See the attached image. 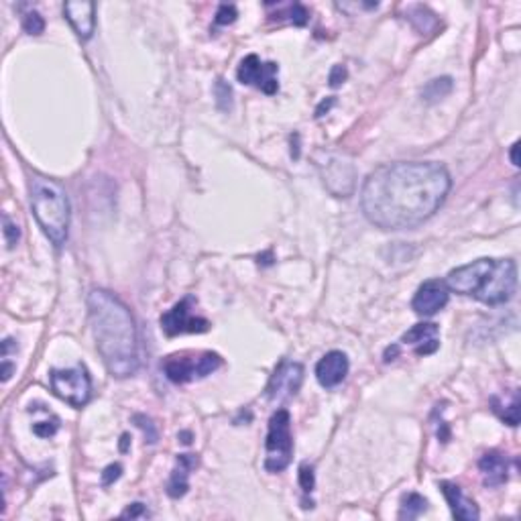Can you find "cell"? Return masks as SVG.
<instances>
[{"label": "cell", "instance_id": "cell-3", "mask_svg": "<svg viewBox=\"0 0 521 521\" xmlns=\"http://www.w3.org/2000/svg\"><path fill=\"white\" fill-rule=\"evenodd\" d=\"M444 283L450 292L482 304L503 305L518 289V265L511 259H477L452 269Z\"/></svg>", "mask_w": 521, "mask_h": 521}, {"label": "cell", "instance_id": "cell-13", "mask_svg": "<svg viewBox=\"0 0 521 521\" xmlns=\"http://www.w3.org/2000/svg\"><path fill=\"white\" fill-rule=\"evenodd\" d=\"M348 369H350V362H348L347 354L340 350H332L324 354L320 362L316 365V379L324 389H334L347 379Z\"/></svg>", "mask_w": 521, "mask_h": 521}, {"label": "cell", "instance_id": "cell-4", "mask_svg": "<svg viewBox=\"0 0 521 521\" xmlns=\"http://www.w3.org/2000/svg\"><path fill=\"white\" fill-rule=\"evenodd\" d=\"M29 196L33 216L39 222L45 236L55 247H61L68 241L70 216H72L65 190L53 179H47L43 175H33L29 181Z\"/></svg>", "mask_w": 521, "mask_h": 521}, {"label": "cell", "instance_id": "cell-2", "mask_svg": "<svg viewBox=\"0 0 521 521\" xmlns=\"http://www.w3.org/2000/svg\"><path fill=\"white\" fill-rule=\"evenodd\" d=\"M88 314L96 348L108 373L116 379L134 375L139 371V334L129 307L106 289H92Z\"/></svg>", "mask_w": 521, "mask_h": 521}, {"label": "cell", "instance_id": "cell-7", "mask_svg": "<svg viewBox=\"0 0 521 521\" xmlns=\"http://www.w3.org/2000/svg\"><path fill=\"white\" fill-rule=\"evenodd\" d=\"M222 365V358L216 352H200V354H172L163 362V371L167 379L175 385L190 383L194 379H204L212 375Z\"/></svg>", "mask_w": 521, "mask_h": 521}, {"label": "cell", "instance_id": "cell-18", "mask_svg": "<svg viewBox=\"0 0 521 521\" xmlns=\"http://www.w3.org/2000/svg\"><path fill=\"white\" fill-rule=\"evenodd\" d=\"M478 469L482 473V478H484L487 487H499V484H503L507 480V473H509L507 458L501 452H487L478 460Z\"/></svg>", "mask_w": 521, "mask_h": 521}, {"label": "cell", "instance_id": "cell-34", "mask_svg": "<svg viewBox=\"0 0 521 521\" xmlns=\"http://www.w3.org/2000/svg\"><path fill=\"white\" fill-rule=\"evenodd\" d=\"M334 102H336L334 98H328V100H324V102H322V104H320V106L316 108V116H318V119H320V116H324V112H328V110H330V108L334 106Z\"/></svg>", "mask_w": 521, "mask_h": 521}, {"label": "cell", "instance_id": "cell-40", "mask_svg": "<svg viewBox=\"0 0 521 521\" xmlns=\"http://www.w3.org/2000/svg\"><path fill=\"white\" fill-rule=\"evenodd\" d=\"M179 438H181V442H183V444H190V442H192V440H190V438H192V434H190V432H181V434H179Z\"/></svg>", "mask_w": 521, "mask_h": 521}, {"label": "cell", "instance_id": "cell-38", "mask_svg": "<svg viewBox=\"0 0 521 521\" xmlns=\"http://www.w3.org/2000/svg\"><path fill=\"white\" fill-rule=\"evenodd\" d=\"M292 157H294V159H300V134L296 136V145L292 143Z\"/></svg>", "mask_w": 521, "mask_h": 521}, {"label": "cell", "instance_id": "cell-21", "mask_svg": "<svg viewBox=\"0 0 521 521\" xmlns=\"http://www.w3.org/2000/svg\"><path fill=\"white\" fill-rule=\"evenodd\" d=\"M452 92V78H436L432 82H428V86L424 88V92H422V96H424V100L426 102H430V104H434L438 100H442V98H446L448 94Z\"/></svg>", "mask_w": 521, "mask_h": 521}, {"label": "cell", "instance_id": "cell-25", "mask_svg": "<svg viewBox=\"0 0 521 521\" xmlns=\"http://www.w3.org/2000/svg\"><path fill=\"white\" fill-rule=\"evenodd\" d=\"M132 422L145 432V438H147L149 444H155V442H157L159 434H157V428H155V424H153L151 418H147V416H143V413H136V416L132 418Z\"/></svg>", "mask_w": 521, "mask_h": 521}, {"label": "cell", "instance_id": "cell-28", "mask_svg": "<svg viewBox=\"0 0 521 521\" xmlns=\"http://www.w3.org/2000/svg\"><path fill=\"white\" fill-rule=\"evenodd\" d=\"M300 487L304 489L305 495H309V493L314 491V487H316L314 467H311V464H307V462H304V464L300 467Z\"/></svg>", "mask_w": 521, "mask_h": 521}, {"label": "cell", "instance_id": "cell-33", "mask_svg": "<svg viewBox=\"0 0 521 521\" xmlns=\"http://www.w3.org/2000/svg\"><path fill=\"white\" fill-rule=\"evenodd\" d=\"M145 515H149L147 509H145V505H143V503H132L130 507H127V509L123 511L121 518H130V520H134V518H145Z\"/></svg>", "mask_w": 521, "mask_h": 521}, {"label": "cell", "instance_id": "cell-26", "mask_svg": "<svg viewBox=\"0 0 521 521\" xmlns=\"http://www.w3.org/2000/svg\"><path fill=\"white\" fill-rule=\"evenodd\" d=\"M57 430H59V420L55 416H51L49 420L33 424V434L39 436V438H51V436L57 434Z\"/></svg>", "mask_w": 521, "mask_h": 521}, {"label": "cell", "instance_id": "cell-23", "mask_svg": "<svg viewBox=\"0 0 521 521\" xmlns=\"http://www.w3.org/2000/svg\"><path fill=\"white\" fill-rule=\"evenodd\" d=\"M23 29H25V33H29V35H41L45 31L43 17H41L39 12H35V10L27 12L25 19H23Z\"/></svg>", "mask_w": 521, "mask_h": 521}, {"label": "cell", "instance_id": "cell-35", "mask_svg": "<svg viewBox=\"0 0 521 521\" xmlns=\"http://www.w3.org/2000/svg\"><path fill=\"white\" fill-rule=\"evenodd\" d=\"M399 354V345H393L385 350V356H383V360L385 362H391V360H395V356Z\"/></svg>", "mask_w": 521, "mask_h": 521}, {"label": "cell", "instance_id": "cell-17", "mask_svg": "<svg viewBox=\"0 0 521 521\" xmlns=\"http://www.w3.org/2000/svg\"><path fill=\"white\" fill-rule=\"evenodd\" d=\"M198 456L196 454H179L175 460V469L172 477L167 480V495L172 499H179L187 493L190 489V475L198 467Z\"/></svg>", "mask_w": 521, "mask_h": 521}, {"label": "cell", "instance_id": "cell-15", "mask_svg": "<svg viewBox=\"0 0 521 521\" xmlns=\"http://www.w3.org/2000/svg\"><path fill=\"white\" fill-rule=\"evenodd\" d=\"M401 343L413 347L416 354L426 356V354L436 352L440 347V330L432 322H422V324H416L413 328H409L401 336Z\"/></svg>", "mask_w": 521, "mask_h": 521}, {"label": "cell", "instance_id": "cell-36", "mask_svg": "<svg viewBox=\"0 0 521 521\" xmlns=\"http://www.w3.org/2000/svg\"><path fill=\"white\" fill-rule=\"evenodd\" d=\"M518 151H520V143L515 141L513 145H511V153H509V157H511V163L518 167L520 165V157H518Z\"/></svg>", "mask_w": 521, "mask_h": 521}, {"label": "cell", "instance_id": "cell-14", "mask_svg": "<svg viewBox=\"0 0 521 521\" xmlns=\"http://www.w3.org/2000/svg\"><path fill=\"white\" fill-rule=\"evenodd\" d=\"M63 14L76 35L88 41L94 35L96 29V6L92 2H65L63 4Z\"/></svg>", "mask_w": 521, "mask_h": 521}, {"label": "cell", "instance_id": "cell-27", "mask_svg": "<svg viewBox=\"0 0 521 521\" xmlns=\"http://www.w3.org/2000/svg\"><path fill=\"white\" fill-rule=\"evenodd\" d=\"M2 234H4V238H6V245H8V249H14V245L19 243V238H21V230H19V226L10 220L8 216L2 218Z\"/></svg>", "mask_w": 521, "mask_h": 521}, {"label": "cell", "instance_id": "cell-37", "mask_svg": "<svg viewBox=\"0 0 521 521\" xmlns=\"http://www.w3.org/2000/svg\"><path fill=\"white\" fill-rule=\"evenodd\" d=\"M12 369H14V367H12V365H10L8 360H4V362H2V381H8V379H10V375H12Z\"/></svg>", "mask_w": 521, "mask_h": 521}, {"label": "cell", "instance_id": "cell-6", "mask_svg": "<svg viewBox=\"0 0 521 521\" xmlns=\"http://www.w3.org/2000/svg\"><path fill=\"white\" fill-rule=\"evenodd\" d=\"M316 165L324 179L326 190L336 198H348L354 192L356 185V170L352 159L334 153V151H318L316 153Z\"/></svg>", "mask_w": 521, "mask_h": 521}, {"label": "cell", "instance_id": "cell-31", "mask_svg": "<svg viewBox=\"0 0 521 521\" xmlns=\"http://www.w3.org/2000/svg\"><path fill=\"white\" fill-rule=\"evenodd\" d=\"M123 475V467L121 464H108L106 469H104V473H102V484H112L116 478H121Z\"/></svg>", "mask_w": 521, "mask_h": 521}, {"label": "cell", "instance_id": "cell-39", "mask_svg": "<svg viewBox=\"0 0 521 521\" xmlns=\"http://www.w3.org/2000/svg\"><path fill=\"white\" fill-rule=\"evenodd\" d=\"M129 434H123V438H121V452H127L129 450Z\"/></svg>", "mask_w": 521, "mask_h": 521}, {"label": "cell", "instance_id": "cell-20", "mask_svg": "<svg viewBox=\"0 0 521 521\" xmlns=\"http://www.w3.org/2000/svg\"><path fill=\"white\" fill-rule=\"evenodd\" d=\"M428 511V501L418 495V493H407L401 497V507H399V520H418L422 513Z\"/></svg>", "mask_w": 521, "mask_h": 521}, {"label": "cell", "instance_id": "cell-1", "mask_svg": "<svg viewBox=\"0 0 521 521\" xmlns=\"http://www.w3.org/2000/svg\"><path fill=\"white\" fill-rule=\"evenodd\" d=\"M452 179L436 161H397L367 175L360 208L381 230H405L424 224L444 204Z\"/></svg>", "mask_w": 521, "mask_h": 521}, {"label": "cell", "instance_id": "cell-8", "mask_svg": "<svg viewBox=\"0 0 521 521\" xmlns=\"http://www.w3.org/2000/svg\"><path fill=\"white\" fill-rule=\"evenodd\" d=\"M51 391L65 403L74 407H82L90 401L92 381L84 365H76L72 369H55L49 375Z\"/></svg>", "mask_w": 521, "mask_h": 521}, {"label": "cell", "instance_id": "cell-32", "mask_svg": "<svg viewBox=\"0 0 521 521\" xmlns=\"http://www.w3.org/2000/svg\"><path fill=\"white\" fill-rule=\"evenodd\" d=\"M347 68L345 65H334L332 68V72H330V76H328V82H330V86L332 88H338L340 84H345V80H347Z\"/></svg>", "mask_w": 521, "mask_h": 521}, {"label": "cell", "instance_id": "cell-10", "mask_svg": "<svg viewBox=\"0 0 521 521\" xmlns=\"http://www.w3.org/2000/svg\"><path fill=\"white\" fill-rule=\"evenodd\" d=\"M302 383H304V365L281 360L267 385V397L277 403L289 401L302 389Z\"/></svg>", "mask_w": 521, "mask_h": 521}, {"label": "cell", "instance_id": "cell-30", "mask_svg": "<svg viewBox=\"0 0 521 521\" xmlns=\"http://www.w3.org/2000/svg\"><path fill=\"white\" fill-rule=\"evenodd\" d=\"M287 14H289V21H292L294 25H298V27H304L305 23H307V19H309V12H307V8H305V6H302V4H298V2L289 6Z\"/></svg>", "mask_w": 521, "mask_h": 521}, {"label": "cell", "instance_id": "cell-24", "mask_svg": "<svg viewBox=\"0 0 521 521\" xmlns=\"http://www.w3.org/2000/svg\"><path fill=\"white\" fill-rule=\"evenodd\" d=\"M214 94H216V102L220 110H230L232 108V88L228 86L224 80H218L214 86Z\"/></svg>", "mask_w": 521, "mask_h": 521}, {"label": "cell", "instance_id": "cell-29", "mask_svg": "<svg viewBox=\"0 0 521 521\" xmlns=\"http://www.w3.org/2000/svg\"><path fill=\"white\" fill-rule=\"evenodd\" d=\"M216 25H230L236 21V6L234 4H220L216 12Z\"/></svg>", "mask_w": 521, "mask_h": 521}, {"label": "cell", "instance_id": "cell-11", "mask_svg": "<svg viewBox=\"0 0 521 521\" xmlns=\"http://www.w3.org/2000/svg\"><path fill=\"white\" fill-rule=\"evenodd\" d=\"M279 72V65L273 63V61H267L263 63L259 59V55L251 53L247 55L241 65H238V72H236V78L241 84H249V86H257L259 90H263L265 94H275L279 90V84H277V78L275 74Z\"/></svg>", "mask_w": 521, "mask_h": 521}, {"label": "cell", "instance_id": "cell-22", "mask_svg": "<svg viewBox=\"0 0 521 521\" xmlns=\"http://www.w3.org/2000/svg\"><path fill=\"white\" fill-rule=\"evenodd\" d=\"M409 21L416 25V29H418L420 33H430V31H432V29L426 25V21H428L430 25H438L436 14L434 12H430L426 6H416V8H411V12H409Z\"/></svg>", "mask_w": 521, "mask_h": 521}, {"label": "cell", "instance_id": "cell-16", "mask_svg": "<svg viewBox=\"0 0 521 521\" xmlns=\"http://www.w3.org/2000/svg\"><path fill=\"white\" fill-rule=\"evenodd\" d=\"M440 489H442V495L446 497L448 505H450V511L456 520L462 521H477L480 518L478 513L477 503L473 499H469L462 489L454 482H448V480H442L440 482Z\"/></svg>", "mask_w": 521, "mask_h": 521}, {"label": "cell", "instance_id": "cell-19", "mask_svg": "<svg viewBox=\"0 0 521 521\" xmlns=\"http://www.w3.org/2000/svg\"><path fill=\"white\" fill-rule=\"evenodd\" d=\"M493 411L511 428H515L520 424V393L513 391H505V397H493L491 399Z\"/></svg>", "mask_w": 521, "mask_h": 521}, {"label": "cell", "instance_id": "cell-9", "mask_svg": "<svg viewBox=\"0 0 521 521\" xmlns=\"http://www.w3.org/2000/svg\"><path fill=\"white\" fill-rule=\"evenodd\" d=\"M194 304L196 298L194 296H185L181 302L165 311L161 316V330L167 336H177V334H204L210 330V322L206 318H200L194 314Z\"/></svg>", "mask_w": 521, "mask_h": 521}, {"label": "cell", "instance_id": "cell-5", "mask_svg": "<svg viewBox=\"0 0 521 521\" xmlns=\"http://www.w3.org/2000/svg\"><path fill=\"white\" fill-rule=\"evenodd\" d=\"M265 469L269 473H281L289 467L294 456L292 418L287 409H277L269 420V432L265 440Z\"/></svg>", "mask_w": 521, "mask_h": 521}, {"label": "cell", "instance_id": "cell-12", "mask_svg": "<svg viewBox=\"0 0 521 521\" xmlns=\"http://www.w3.org/2000/svg\"><path fill=\"white\" fill-rule=\"evenodd\" d=\"M450 300V289L444 281L440 279H430L420 285V289L413 296L411 307L418 316H434L442 307H446Z\"/></svg>", "mask_w": 521, "mask_h": 521}]
</instances>
